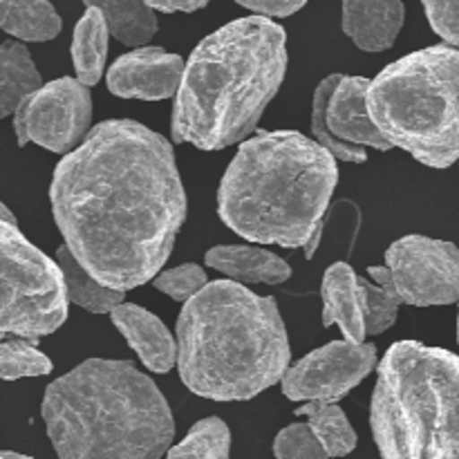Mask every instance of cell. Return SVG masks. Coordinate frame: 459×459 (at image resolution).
<instances>
[{"label": "cell", "mask_w": 459, "mask_h": 459, "mask_svg": "<svg viewBox=\"0 0 459 459\" xmlns=\"http://www.w3.org/2000/svg\"><path fill=\"white\" fill-rule=\"evenodd\" d=\"M49 202L58 231L101 285L155 281L186 220L173 146L133 119H110L56 166Z\"/></svg>", "instance_id": "6da1fadb"}, {"label": "cell", "mask_w": 459, "mask_h": 459, "mask_svg": "<svg viewBox=\"0 0 459 459\" xmlns=\"http://www.w3.org/2000/svg\"><path fill=\"white\" fill-rule=\"evenodd\" d=\"M336 157L294 130L258 133L229 164L218 213L238 236L285 249L321 245L323 218L339 182Z\"/></svg>", "instance_id": "7a4b0ae2"}, {"label": "cell", "mask_w": 459, "mask_h": 459, "mask_svg": "<svg viewBox=\"0 0 459 459\" xmlns=\"http://www.w3.org/2000/svg\"><path fill=\"white\" fill-rule=\"evenodd\" d=\"M287 72V34L263 16L236 18L191 52L173 106V139L224 151L255 130Z\"/></svg>", "instance_id": "3957f363"}, {"label": "cell", "mask_w": 459, "mask_h": 459, "mask_svg": "<svg viewBox=\"0 0 459 459\" xmlns=\"http://www.w3.org/2000/svg\"><path fill=\"white\" fill-rule=\"evenodd\" d=\"M290 336L272 296L209 282L178 316V368L193 394L249 402L290 370Z\"/></svg>", "instance_id": "277c9868"}, {"label": "cell", "mask_w": 459, "mask_h": 459, "mask_svg": "<svg viewBox=\"0 0 459 459\" xmlns=\"http://www.w3.org/2000/svg\"><path fill=\"white\" fill-rule=\"evenodd\" d=\"M40 415L58 459H161L175 437L169 402L130 361L88 359L48 385Z\"/></svg>", "instance_id": "5b68a950"}, {"label": "cell", "mask_w": 459, "mask_h": 459, "mask_svg": "<svg viewBox=\"0 0 459 459\" xmlns=\"http://www.w3.org/2000/svg\"><path fill=\"white\" fill-rule=\"evenodd\" d=\"M370 426L381 459H459V357L394 343L379 363Z\"/></svg>", "instance_id": "8992f818"}, {"label": "cell", "mask_w": 459, "mask_h": 459, "mask_svg": "<svg viewBox=\"0 0 459 459\" xmlns=\"http://www.w3.org/2000/svg\"><path fill=\"white\" fill-rule=\"evenodd\" d=\"M377 128L430 169L459 160V49L435 45L390 63L368 92Z\"/></svg>", "instance_id": "52a82bcc"}, {"label": "cell", "mask_w": 459, "mask_h": 459, "mask_svg": "<svg viewBox=\"0 0 459 459\" xmlns=\"http://www.w3.org/2000/svg\"><path fill=\"white\" fill-rule=\"evenodd\" d=\"M0 332L39 339L56 332L67 318V282L58 263L36 249L3 204L0 220Z\"/></svg>", "instance_id": "ba28073f"}, {"label": "cell", "mask_w": 459, "mask_h": 459, "mask_svg": "<svg viewBox=\"0 0 459 459\" xmlns=\"http://www.w3.org/2000/svg\"><path fill=\"white\" fill-rule=\"evenodd\" d=\"M368 273L412 307L459 300V249L453 242L403 236L385 251V267H368Z\"/></svg>", "instance_id": "9c48e42d"}, {"label": "cell", "mask_w": 459, "mask_h": 459, "mask_svg": "<svg viewBox=\"0 0 459 459\" xmlns=\"http://www.w3.org/2000/svg\"><path fill=\"white\" fill-rule=\"evenodd\" d=\"M92 97L79 79L63 76L43 85L13 115L18 146L39 143L49 152H74L88 137Z\"/></svg>", "instance_id": "30bf717a"}, {"label": "cell", "mask_w": 459, "mask_h": 459, "mask_svg": "<svg viewBox=\"0 0 459 459\" xmlns=\"http://www.w3.org/2000/svg\"><path fill=\"white\" fill-rule=\"evenodd\" d=\"M375 368V345L332 341L287 370L281 384L282 394L291 402L336 403L350 390L357 388Z\"/></svg>", "instance_id": "8fae6325"}, {"label": "cell", "mask_w": 459, "mask_h": 459, "mask_svg": "<svg viewBox=\"0 0 459 459\" xmlns=\"http://www.w3.org/2000/svg\"><path fill=\"white\" fill-rule=\"evenodd\" d=\"M186 63L179 54L161 48H139L124 54L108 70V90L121 99H160L178 97Z\"/></svg>", "instance_id": "7c38bea8"}, {"label": "cell", "mask_w": 459, "mask_h": 459, "mask_svg": "<svg viewBox=\"0 0 459 459\" xmlns=\"http://www.w3.org/2000/svg\"><path fill=\"white\" fill-rule=\"evenodd\" d=\"M372 81L366 76H343L327 106V128L332 137L352 146H370L385 152L393 143L381 134L368 108Z\"/></svg>", "instance_id": "4fadbf2b"}, {"label": "cell", "mask_w": 459, "mask_h": 459, "mask_svg": "<svg viewBox=\"0 0 459 459\" xmlns=\"http://www.w3.org/2000/svg\"><path fill=\"white\" fill-rule=\"evenodd\" d=\"M110 318L148 370L166 375L178 366V341L155 314L134 303H121Z\"/></svg>", "instance_id": "5bb4252c"}, {"label": "cell", "mask_w": 459, "mask_h": 459, "mask_svg": "<svg viewBox=\"0 0 459 459\" xmlns=\"http://www.w3.org/2000/svg\"><path fill=\"white\" fill-rule=\"evenodd\" d=\"M323 327L339 325L345 341H366V290L363 278L348 263H334L323 276Z\"/></svg>", "instance_id": "9a60e30c"}, {"label": "cell", "mask_w": 459, "mask_h": 459, "mask_svg": "<svg viewBox=\"0 0 459 459\" xmlns=\"http://www.w3.org/2000/svg\"><path fill=\"white\" fill-rule=\"evenodd\" d=\"M406 18V7L399 0L381 3H343V31L357 48L366 52H384L393 48Z\"/></svg>", "instance_id": "2e32d148"}, {"label": "cell", "mask_w": 459, "mask_h": 459, "mask_svg": "<svg viewBox=\"0 0 459 459\" xmlns=\"http://www.w3.org/2000/svg\"><path fill=\"white\" fill-rule=\"evenodd\" d=\"M204 263L215 272L224 273L233 282L251 285H281L290 281L291 267L281 258L260 247L220 245L206 251Z\"/></svg>", "instance_id": "e0dca14e"}, {"label": "cell", "mask_w": 459, "mask_h": 459, "mask_svg": "<svg viewBox=\"0 0 459 459\" xmlns=\"http://www.w3.org/2000/svg\"><path fill=\"white\" fill-rule=\"evenodd\" d=\"M40 88L43 79L25 45L4 40L0 45V117L16 115Z\"/></svg>", "instance_id": "ac0fdd59"}, {"label": "cell", "mask_w": 459, "mask_h": 459, "mask_svg": "<svg viewBox=\"0 0 459 459\" xmlns=\"http://www.w3.org/2000/svg\"><path fill=\"white\" fill-rule=\"evenodd\" d=\"M108 34L110 30H108L103 12L88 3V9L74 27V39L70 48L76 76L85 88H92L101 81L108 56Z\"/></svg>", "instance_id": "d6986e66"}, {"label": "cell", "mask_w": 459, "mask_h": 459, "mask_svg": "<svg viewBox=\"0 0 459 459\" xmlns=\"http://www.w3.org/2000/svg\"><path fill=\"white\" fill-rule=\"evenodd\" d=\"M0 27L9 36L31 43H45L61 34V16L54 4L45 0H3L0 3Z\"/></svg>", "instance_id": "ffe728a7"}, {"label": "cell", "mask_w": 459, "mask_h": 459, "mask_svg": "<svg viewBox=\"0 0 459 459\" xmlns=\"http://www.w3.org/2000/svg\"><path fill=\"white\" fill-rule=\"evenodd\" d=\"M56 263L65 276L70 300L83 307L85 312L112 314L124 303V291L110 290V287L101 285L94 276H90L65 245L56 251Z\"/></svg>", "instance_id": "44dd1931"}, {"label": "cell", "mask_w": 459, "mask_h": 459, "mask_svg": "<svg viewBox=\"0 0 459 459\" xmlns=\"http://www.w3.org/2000/svg\"><path fill=\"white\" fill-rule=\"evenodd\" d=\"M90 4L99 7L108 21V30L124 45H146L157 34L155 9L148 3L133 0H92Z\"/></svg>", "instance_id": "7402d4cb"}, {"label": "cell", "mask_w": 459, "mask_h": 459, "mask_svg": "<svg viewBox=\"0 0 459 459\" xmlns=\"http://www.w3.org/2000/svg\"><path fill=\"white\" fill-rule=\"evenodd\" d=\"M296 415L307 417V426L330 457H345L357 446V433L336 403H305Z\"/></svg>", "instance_id": "603a6c76"}, {"label": "cell", "mask_w": 459, "mask_h": 459, "mask_svg": "<svg viewBox=\"0 0 459 459\" xmlns=\"http://www.w3.org/2000/svg\"><path fill=\"white\" fill-rule=\"evenodd\" d=\"M166 459H231V433L218 417H209L188 430Z\"/></svg>", "instance_id": "cb8c5ba5"}, {"label": "cell", "mask_w": 459, "mask_h": 459, "mask_svg": "<svg viewBox=\"0 0 459 459\" xmlns=\"http://www.w3.org/2000/svg\"><path fill=\"white\" fill-rule=\"evenodd\" d=\"M341 81H343V74H330L316 85V92H314L312 101V133L316 137V142L325 151H330L336 160L350 161V164H363L368 160L366 151L361 146L339 142L336 137H332L330 128H327V106H330L332 94L339 88Z\"/></svg>", "instance_id": "d4e9b609"}, {"label": "cell", "mask_w": 459, "mask_h": 459, "mask_svg": "<svg viewBox=\"0 0 459 459\" xmlns=\"http://www.w3.org/2000/svg\"><path fill=\"white\" fill-rule=\"evenodd\" d=\"M52 372V361L30 341H4L0 345V375L4 381L22 377H45Z\"/></svg>", "instance_id": "484cf974"}, {"label": "cell", "mask_w": 459, "mask_h": 459, "mask_svg": "<svg viewBox=\"0 0 459 459\" xmlns=\"http://www.w3.org/2000/svg\"><path fill=\"white\" fill-rule=\"evenodd\" d=\"M363 290H366V332L372 336L384 334L394 325L403 303L393 290L368 282L366 278H363Z\"/></svg>", "instance_id": "4316f807"}, {"label": "cell", "mask_w": 459, "mask_h": 459, "mask_svg": "<svg viewBox=\"0 0 459 459\" xmlns=\"http://www.w3.org/2000/svg\"><path fill=\"white\" fill-rule=\"evenodd\" d=\"M152 285H155V290L161 291V294L170 296V299L178 300V303L186 305L188 300L195 299L209 282H206V273L200 264L186 263L179 264V267L175 269L161 272L160 276L152 281Z\"/></svg>", "instance_id": "83f0119b"}, {"label": "cell", "mask_w": 459, "mask_h": 459, "mask_svg": "<svg viewBox=\"0 0 459 459\" xmlns=\"http://www.w3.org/2000/svg\"><path fill=\"white\" fill-rule=\"evenodd\" d=\"M276 459H330L323 444L307 424H291L276 435Z\"/></svg>", "instance_id": "f1b7e54d"}, {"label": "cell", "mask_w": 459, "mask_h": 459, "mask_svg": "<svg viewBox=\"0 0 459 459\" xmlns=\"http://www.w3.org/2000/svg\"><path fill=\"white\" fill-rule=\"evenodd\" d=\"M424 12L429 16L430 27L446 40L448 45L459 48V3H439L426 0Z\"/></svg>", "instance_id": "f546056e"}, {"label": "cell", "mask_w": 459, "mask_h": 459, "mask_svg": "<svg viewBox=\"0 0 459 459\" xmlns=\"http://www.w3.org/2000/svg\"><path fill=\"white\" fill-rule=\"evenodd\" d=\"M238 4L263 18H287L305 7L303 0H240Z\"/></svg>", "instance_id": "4dcf8cb0"}, {"label": "cell", "mask_w": 459, "mask_h": 459, "mask_svg": "<svg viewBox=\"0 0 459 459\" xmlns=\"http://www.w3.org/2000/svg\"><path fill=\"white\" fill-rule=\"evenodd\" d=\"M148 4L161 13H191L204 9L209 3L206 0H151Z\"/></svg>", "instance_id": "1f68e13d"}, {"label": "cell", "mask_w": 459, "mask_h": 459, "mask_svg": "<svg viewBox=\"0 0 459 459\" xmlns=\"http://www.w3.org/2000/svg\"><path fill=\"white\" fill-rule=\"evenodd\" d=\"M0 459H31L27 455H21V453H12V451H4L3 455H0Z\"/></svg>", "instance_id": "d6a6232c"}, {"label": "cell", "mask_w": 459, "mask_h": 459, "mask_svg": "<svg viewBox=\"0 0 459 459\" xmlns=\"http://www.w3.org/2000/svg\"><path fill=\"white\" fill-rule=\"evenodd\" d=\"M457 341H459V314H457Z\"/></svg>", "instance_id": "836d02e7"}]
</instances>
